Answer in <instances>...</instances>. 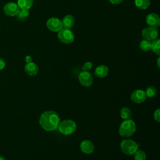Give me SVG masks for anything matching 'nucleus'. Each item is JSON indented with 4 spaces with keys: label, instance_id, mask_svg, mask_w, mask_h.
I'll list each match as a JSON object with an SVG mask.
<instances>
[{
    "label": "nucleus",
    "instance_id": "nucleus-1",
    "mask_svg": "<svg viewBox=\"0 0 160 160\" xmlns=\"http://www.w3.org/2000/svg\"><path fill=\"white\" fill-rule=\"evenodd\" d=\"M61 122L59 115L54 111H44L39 117V123L41 128L46 131L57 129Z\"/></svg>",
    "mask_w": 160,
    "mask_h": 160
},
{
    "label": "nucleus",
    "instance_id": "nucleus-2",
    "mask_svg": "<svg viewBox=\"0 0 160 160\" xmlns=\"http://www.w3.org/2000/svg\"><path fill=\"white\" fill-rule=\"evenodd\" d=\"M136 130V126L134 121L130 119L123 121L119 128V134L122 137L131 136Z\"/></svg>",
    "mask_w": 160,
    "mask_h": 160
},
{
    "label": "nucleus",
    "instance_id": "nucleus-3",
    "mask_svg": "<svg viewBox=\"0 0 160 160\" xmlns=\"http://www.w3.org/2000/svg\"><path fill=\"white\" fill-rule=\"evenodd\" d=\"M139 145L135 141L129 139H125L120 143V149L126 155H133L138 149Z\"/></svg>",
    "mask_w": 160,
    "mask_h": 160
},
{
    "label": "nucleus",
    "instance_id": "nucleus-4",
    "mask_svg": "<svg viewBox=\"0 0 160 160\" xmlns=\"http://www.w3.org/2000/svg\"><path fill=\"white\" fill-rule=\"evenodd\" d=\"M76 128L77 125L73 120L66 119L61 121L58 129L61 134L67 136L73 134L76 131Z\"/></svg>",
    "mask_w": 160,
    "mask_h": 160
},
{
    "label": "nucleus",
    "instance_id": "nucleus-5",
    "mask_svg": "<svg viewBox=\"0 0 160 160\" xmlns=\"http://www.w3.org/2000/svg\"><path fill=\"white\" fill-rule=\"evenodd\" d=\"M58 38L59 40L64 44H70L74 40V35L69 29L62 28L58 31Z\"/></svg>",
    "mask_w": 160,
    "mask_h": 160
},
{
    "label": "nucleus",
    "instance_id": "nucleus-6",
    "mask_svg": "<svg viewBox=\"0 0 160 160\" xmlns=\"http://www.w3.org/2000/svg\"><path fill=\"white\" fill-rule=\"evenodd\" d=\"M46 26L50 31L52 32H58L62 28L61 20L54 17L48 19L46 22Z\"/></svg>",
    "mask_w": 160,
    "mask_h": 160
},
{
    "label": "nucleus",
    "instance_id": "nucleus-7",
    "mask_svg": "<svg viewBox=\"0 0 160 160\" xmlns=\"http://www.w3.org/2000/svg\"><path fill=\"white\" fill-rule=\"evenodd\" d=\"M80 84L85 87H89L93 82V78L89 71H82L78 76Z\"/></svg>",
    "mask_w": 160,
    "mask_h": 160
},
{
    "label": "nucleus",
    "instance_id": "nucleus-8",
    "mask_svg": "<svg viewBox=\"0 0 160 160\" xmlns=\"http://www.w3.org/2000/svg\"><path fill=\"white\" fill-rule=\"evenodd\" d=\"M158 36V30L157 28L148 27L144 28L142 31V36L146 40L152 41L157 38Z\"/></svg>",
    "mask_w": 160,
    "mask_h": 160
},
{
    "label": "nucleus",
    "instance_id": "nucleus-9",
    "mask_svg": "<svg viewBox=\"0 0 160 160\" xmlns=\"http://www.w3.org/2000/svg\"><path fill=\"white\" fill-rule=\"evenodd\" d=\"M19 8L18 6L17 3L13 2H9L6 3L4 8L3 10L4 13L9 16H15L17 15L19 11Z\"/></svg>",
    "mask_w": 160,
    "mask_h": 160
},
{
    "label": "nucleus",
    "instance_id": "nucleus-10",
    "mask_svg": "<svg viewBox=\"0 0 160 160\" xmlns=\"http://www.w3.org/2000/svg\"><path fill=\"white\" fill-rule=\"evenodd\" d=\"M146 98L145 91L142 89H136L131 94V99L132 102L136 104L143 102L146 100Z\"/></svg>",
    "mask_w": 160,
    "mask_h": 160
},
{
    "label": "nucleus",
    "instance_id": "nucleus-11",
    "mask_svg": "<svg viewBox=\"0 0 160 160\" xmlns=\"http://www.w3.org/2000/svg\"><path fill=\"white\" fill-rule=\"evenodd\" d=\"M146 22L149 27L157 28L160 25V18L155 13H150L146 18Z\"/></svg>",
    "mask_w": 160,
    "mask_h": 160
},
{
    "label": "nucleus",
    "instance_id": "nucleus-12",
    "mask_svg": "<svg viewBox=\"0 0 160 160\" xmlns=\"http://www.w3.org/2000/svg\"><path fill=\"white\" fill-rule=\"evenodd\" d=\"M80 149L84 154H91L94 151V145L89 140H84L80 144Z\"/></svg>",
    "mask_w": 160,
    "mask_h": 160
},
{
    "label": "nucleus",
    "instance_id": "nucleus-13",
    "mask_svg": "<svg viewBox=\"0 0 160 160\" xmlns=\"http://www.w3.org/2000/svg\"><path fill=\"white\" fill-rule=\"evenodd\" d=\"M24 70L29 76H32L38 74L39 68L36 64L33 62H31L29 63H26L24 66Z\"/></svg>",
    "mask_w": 160,
    "mask_h": 160
},
{
    "label": "nucleus",
    "instance_id": "nucleus-14",
    "mask_svg": "<svg viewBox=\"0 0 160 160\" xmlns=\"http://www.w3.org/2000/svg\"><path fill=\"white\" fill-rule=\"evenodd\" d=\"M109 72V68L105 65H99L97 66L94 70V74L99 78H105Z\"/></svg>",
    "mask_w": 160,
    "mask_h": 160
},
{
    "label": "nucleus",
    "instance_id": "nucleus-15",
    "mask_svg": "<svg viewBox=\"0 0 160 160\" xmlns=\"http://www.w3.org/2000/svg\"><path fill=\"white\" fill-rule=\"evenodd\" d=\"M74 21H75L74 18L72 15L68 14L65 16L61 21L62 28H66V29L71 28L74 24Z\"/></svg>",
    "mask_w": 160,
    "mask_h": 160
},
{
    "label": "nucleus",
    "instance_id": "nucleus-16",
    "mask_svg": "<svg viewBox=\"0 0 160 160\" xmlns=\"http://www.w3.org/2000/svg\"><path fill=\"white\" fill-rule=\"evenodd\" d=\"M33 4V0H18L17 4L20 9H29Z\"/></svg>",
    "mask_w": 160,
    "mask_h": 160
},
{
    "label": "nucleus",
    "instance_id": "nucleus-17",
    "mask_svg": "<svg viewBox=\"0 0 160 160\" xmlns=\"http://www.w3.org/2000/svg\"><path fill=\"white\" fill-rule=\"evenodd\" d=\"M135 5L140 9H147L151 3L150 0H134Z\"/></svg>",
    "mask_w": 160,
    "mask_h": 160
},
{
    "label": "nucleus",
    "instance_id": "nucleus-18",
    "mask_svg": "<svg viewBox=\"0 0 160 160\" xmlns=\"http://www.w3.org/2000/svg\"><path fill=\"white\" fill-rule=\"evenodd\" d=\"M151 49L158 56L160 55V39H155L151 42Z\"/></svg>",
    "mask_w": 160,
    "mask_h": 160
},
{
    "label": "nucleus",
    "instance_id": "nucleus-19",
    "mask_svg": "<svg viewBox=\"0 0 160 160\" xmlns=\"http://www.w3.org/2000/svg\"><path fill=\"white\" fill-rule=\"evenodd\" d=\"M131 110L128 107H123L120 111V116L123 119H129L131 116Z\"/></svg>",
    "mask_w": 160,
    "mask_h": 160
},
{
    "label": "nucleus",
    "instance_id": "nucleus-20",
    "mask_svg": "<svg viewBox=\"0 0 160 160\" xmlns=\"http://www.w3.org/2000/svg\"><path fill=\"white\" fill-rule=\"evenodd\" d=\"M29 14V9H19L18 13L16 15L17 19L19 21H23L28 18Z\"/></svg>",
    "mask_w": 160,
    "mask_h": 160
},
{
    "label": "nucleus",
    "instance_id": "nucleus-21",
    "mask_svg": "<svg viewBox=\"0 0 160 160\" xmlns=\"http://www.w3.org/2000/svg\"><path fill=\"white\" fill-rule=\"evenodd\" d=\"M139 48L143 51H149L151 49V42L148 40L144 39L141 41Z\"/></svg>",
    "mask_w": 160,
    "mask_h": 160
},
{
    "label": "nucleus",
    "instance_id": "nucleus-22",
    "mask_svg": "<svg viewBox=\"0 0 160 160\" xmlns=\"http://www.w3.org/2000/svg\"><path fill=\"white\" fill-rule=\"evenodd\" d=\"M133 155L135 160H146V153L142 150L138 149Z\"/></svg>",
    "mask_w": 160,
    "mask_h": 160
},
{
    "label": "nucleus",
    "instance_id": "nucleus-23",
    "mask_svg": "<svg viewBox=\"0 0 160 160\" xmlns=\"http://www.w3.org/2000/svg\"><path fill=\"white\" fill-rule=\"evenodd\" d=\"M157 92L156 89L153 86H149L146 88V90L145 91L146 97H148L149 98H152L154 96H156Z\"/></svg>",
    "mask_w": 160,
    "mask_h": 160
},
{
    "label": "nucleus",
    "instance_id": "nucleus-24",
    "mask_svg": "<svg viewBox=\"0 0 160 160\" xmlns=\"http://www.w3.org/2000/svg\"><path fill=\"white\" fill-rule=\"evenodd\" d=\"M92 68V63L90 61L85 62L82 67V69L83 71H89Z\"/></svg>",
    "mask_w": 160,
    "mask_h": 160
},
{
    "label": "nucleus",
    "instance_id": "nucleus-25",
    "mask_svg": "<svg viewBox=\"0 0 160 160\" xmlns=\"http://www.w3.org/2000/svg\"><path fill=\"white\" fill-rule=\"evenodd\" d=\"M154 119L158 122H160V109H157L154 112Z\"/></svg>",
    "mask_w": 160,
    "mask_h": 160
},
{
    "label": "nucleus",
    "instance_id": "nucleus-26",
    "mask_svg": "<svg viewBox=\"0 0 160 160\" xmlns=\"http://www.w3.org/2000/svg\"><path fill=\"white\" fill-rule=\"evenodd\" d=\"M5 66H6L5 61H4L3 59L0 58V71L3 69L5 68Z\"/></svg>",
    "mask_w": 160,
    "mask_h": 160
},
{
    "label": "nucleus",
    "instance_id": "nucleus-27",
    "mask_svg": "<svg viewBox=\"0 0 160 160\" xmlns=\"http://www.w3.org/2000/svg\"><path fill=\"white\" fill-rule=\"evenodd\" d=\"M109 1L113 4H118L121 3L123 1V0H109Z\"/></svg>",
    "mask_w": 160,
    "mask_h": 160
},
{
    "label": "nucleus",
    "instance_id": "nucleus-28",
    "mask_svg": "<svg viewBox=\"0 0 160 160\" xmlns=\"http://www.w3.org/2000/svg\"><path fill=\"white\" fill-rule=\"evenodd\" d=\"M25 62L26 63H29V62H32V58L30 56H26L25 57Z\"/></svg>",
    "mask_w": 160,
    "mask_h": 160
},
{
    "label": "nucleus",
    "instance_id": "nucleus-29",
    "mask_svg": "<svg viewBox=\"0 0 160 160\" xmlns=\"http://www.w3.org/2000/svg\"><path fill=\"white\" fill-rule=\"evenodd\" d=\"M159 58H158V61H157V64H158V68H159Z\"/></svg>",
    "mask_w": 160,
    "mask_h": 160
},
{
    "label": "nucleus",
    "instance_id": "nucleus-30",
    "mask_svg": "<svg viewBox=\"0 0 160 160\" xmlns=\"http://www.w3.org/2000/svg\"><path fill=\"white\" fill-rule=\"evenodd\" d=\"M0 160H6V159H5L4 157H3L2 156H0Z\"/></svg>",
    "mask_w": 160,
    "mask_h": 160
}]
</instances>
